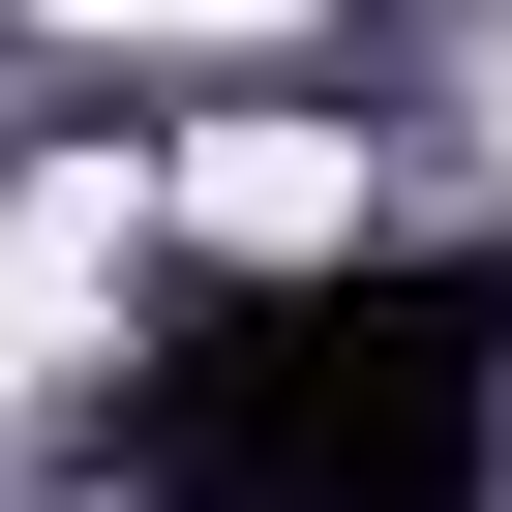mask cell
<instances>
[{
  "label": "cell",
  "instance_id": "1",
  "mask_svg": "<svg viewBox=\"0 0 512 512\" xmlns=\"http://www.w3.org/2000/svg\"><path fill=\"white\" fill-rule=\"evenodd\" d=\"M91 302H121V181H31V211H0V392H61Z\"/></svg>",
  "mask_w": 512,
  "mask_h": 512
},
{
  "label": "cell",
  "instance_id": "2",
  "mask_svg": "<svg viewBox=\"0 0 512 512\" xmlns=\"http://www.w3.org/2000/svg\"><path fill=\"white\" fill-rule=\"evenodd\" d=\"M181 211H211V241H272V272H302V241H362V151H302V121H241V151H211Z\"/></svg>",
  "mask_w": 512,
  "mask_h": 512
},
{
  "label": "cell",
  "instance_id": "3",
  "mask_svg": "<svg viewBox=\"0 0 512 512\" xmlns=\"http://www.w3.org/2000/svg\"><path fill=\"white\" fill-rule=\"evenodd\" d=\"M61 31H272V0H61Z\"/></svg>",
  "mask_w": 512,
  "mask_h": 512
}]
</instances>
